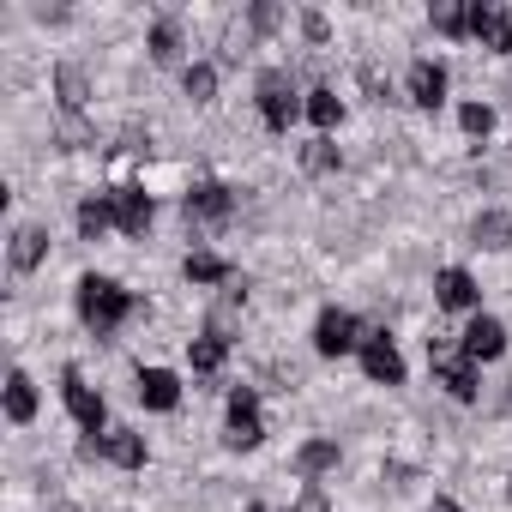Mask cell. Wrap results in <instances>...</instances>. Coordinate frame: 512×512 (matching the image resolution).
<instances>
[{
    "mask_svg": "<svg viewBox=\"0 0 512 512\" xmlns=\"http://www.w3.org/2000/svg\"><path fill=\"white\" fill-rule=\"evenodd\" d=\"M127 314H133V296H127L115 278H97V272H91V278H79V320H85L97 338H109Z\"/></svg>",
    "mask_w": 512,
    "mask_h": 512,
    "instance_id": "obj_1",
    "label": "cell"
},
{
    "mask_svg": "<svg viewBox=\"0 0 512 512\" xmlns=\"http://www.w3.org/2000/svg\"><path fill=\"white\" fill-rule=\"evenodd\" d=\"M308 103L296 97V85H290V73H260V121L272 127V133H290L296 127V115H302Z\"/></svg>",
    "mask_w": 512,
    "mask_h": 512,
    "instance_id": "obj_2",
    "label": "cell"
},
{
    "mask_svg": "<svg viewBox=\"0 0 512 512\" xmlns=\"http://www.w3.org/2000/svg\"><path fill=\"white\" fill-rule=\"evenodd\" d=\"M428 362H434V374H440V386L458 398V404H470L476 398V362L464 356V344L452 350L446 338H428Z\"/></svg>",
    "mask_w": 512,
    "mask_h": 512,
    "instance_id": "obj_3",
    "label": "cell"
},
{
    "mask_svg": "<svg viewBox=\"0 0 512 512\" xmlns=\"http://www.w3.org/2000/svg\"><path fill=\"white\" fill-rule=\"evenodd\" d=\"M235 452H253L266 440V422H260V398H253L247 386L241 392H229V434H223Z\"/></svg>",
    "mask_w": 512,
    "mask_h": 512,
    "instance_id": "obj_4",
    "label": "cell"
},
{
    "mask_svg": "<svg viewBox=\"0 0 512 512\" xmlns=\"http://www.w3.org/2000/svg\"><path fill=\"white\" fill-rule=\"evenodd\" d=\"M314 350H320V356H350V350H362V326H356V314L326 308V314L314 320Z\"/></svg>",
    "mask_w": 512,
    "mask_h": 512,
    "instance_id": "obj_5",
    "label": "cell"
},
{
    "mask_svg": "<svg viewBox=\"0 0 512 512\" xmlns=\"http://www.w3.org/2000/svg\"><path fill=\"white\" fill-rule=\"evenodd\" d=\"M470 37L494 55H512V13L500 7V0H476L470 7Z\"/></svg>",
    "mask_w": 512,
    "mask_h": 512,
    "instance_id": "obj_6",
    "label": "cell"
},
{
    "mask_svg": "<svg viewBox=\"0 0 512 512\" xmlns=\"http://www.w3.org/2000/svg\"><path fill=\"white\" fill-rule=\"evenodd\" d=\"M181 211H187V223H223V217L235 211V193H229L223 181H199V187H187Z\"/></svg>",
    "mask_w": 512,
    "mask_h": 512,
    "instance_id": "obj_7",
    "label": "cell"
},
{
    "mask_svg": "<svg viewBox=\"0 0 512 512\" xmlns=\"http://www.w3.org/2000/svg\"><path fill=\"white\" fill-rule=\"evenodd\" d=\"M61 398H67V410H73V422H79L85 434H103V398L85 386V374H79V368H67V374H61Z\"/></svg>",
    "mask_w": 512,
    "mask_h": 512,
    "instance_id": "obj_8",
    "label": "cell"
},
{
    "mask_svg": "<svg viewBox=\"0 0 512 512\" xmlns=\"http://www.w3.org/2000/svg\"><path fill=\"white\" fill-rule=\"evenodd\" d=\"M362 368H368V380H380V386H404V356H398V344H392L386 332L362 338Z\"/></svg>",
    "mask_w": 512,
    "mask_h": 512,
    "instance_id": "obj_9",
    "label": "cell"
},
{
    "mask_svg": "<svg viewBox=\"0 0 512 512\" xmlns=\"http://www.w3.org/2000/svg\"><path fill=\"white\" fill-rule=\"evenodd\" d=\"M151 217H157V205H151L145 187H115V229L121 235H145Z\"/></svg>",
    "mask_w": 512,
    "mask_h": 512,
    "instance_id": "obj_10",
    "label": "cell"
},
{
    "mask_svg": "<svg viewBox=\"0 0 512 512\" xmlns=\"http://www.w3.org/2000/svg\"><path fill=\"white\" fill-rule=\"evenodd\" d=\"M500 350H506V326H500L494 314H476V320L464 326V356L482 368V362H494Z\"/></svg>",
    "mask_w": 512,
    "mask_h": 512,
    "instance_id": "obj_11",
    "label": "cell"
},
{
    "mask_svg": "<svg viewBox=\"0 0 512 512\" xmlns=\"http://www.w3.org/2000/svg\"><path fill=\"white\" fill-rule=\"evenodd\" d=\"M476 296H482V290H476V278H470L464 266H446V272L434 278V302H440V308H452V314H470V308H476Z\"/></svg>",
    "mask_w": 512,
    "mask_h": 512,
    "instance_id": "obj_12",
    "label": "cell"
},
{
    "mask_svg": "<svg viewBox=\"0 0 512 512\" xmlns=\"http://www.w3.org/2000/svg\"><path fill=\"white\" fill-rule=\"evenodd\" d=\"M91 452H103V458L121 464V470H139V464H145V434H133V428H109V434L91 440Z\"/></svg>",
    "mask_w": 512,
    "mask_h": 512,
    "instance_id": "obj_13",
    "label": "cell"
},
{
    "mask_svg": "<svg viewBox=\"0 0 512 512\" xmlns=\"http://www.w3.org/2000/svg\"><path fill=\"white\" fill-rule=\"evenodd\" d=\"M410 103L416 109H440L446 103V67L440 61H416L410 67Z\"/></svg>",
    "mask_w": 512,
    "mask_h": 512,
    "instance_id": "obj_14",
    "label": "cell"
},
{
    "mask_svg": "<svg viewBox=\"0 0 512 512\" xmlns=\"http://www.w3.org/2000/svg\"><path fill=\"white\" fill-rule=\"evenodd\" d=\"M139 404L175 410V404H181V380H175L169 368H139Z\"/></svg>",
    "mask_w": 512,
    "mask_h": 512,
    "instance_id": "obj_15",
    "label": "cell"
},
{
    "mask_svg": "<svg viewBox=\"0 0 512 512\" xmlns=\"http://www.w3.org/2000/svg\"><path fill=\"white\" fill-rule=\"evenodd\" d=\"M103 229H115V193H91V199L79 205V235L97 241Z\"/></svg>",
    "mask_w": 512,
    "mask_h": 512,
    "instance_id": "obj_16",
    "label": "cell"
},
{
    "mask_svg": "<svg viewBox=\"0 0 512 512\" xmlns=\"http://www.w3.org/2000/svg\"><path fill=\"white\" fill-rule=\"evenodd\" d=\"M223 356H229V338H223L217 326H211L205 338H193V344H187V362H193V374H217V368H223Z\"/></svg>",
    "mask_w": 512,
    "mask_h": 512,
    "instance_id": "obj_17",
    "label": "cell"
},
{
    "mask_svg": "<svg viewBox=\"0 0 512 512\" xmlns=\"http://www.w3.org/2000/svg\"><path fill=\"white\" fill-rule=\"evenodd\" d=\"M43 253H49V235L43 229H13V272H37L43 266Z\"/></svg>",
    "mask_w": 512,
    "mask_h": 512,
    "instance_id": "obj_18",
    "label": "cell"
},
{
    "mask_svg": "<svg viewBox=\"0 0 512 512\" xmlns=\"http://www.w3.org/2000/svg\"><path fill=\"white\" fill-rule=\"evenodd\" d=\"M7 416H13V422H31V416H37V386H31L25 368L7 374Z\"/></svg>",
    "mask_w": 512,
    "mask_h": 512,
    "instance_id": "obj_19",
    "label": "cell"
},
{
    "mask_svg": "<svg viewBox=\"0 0 512 512\" xmlns=\"http://www.w3.org/2000/svg\"><path fill=\"white\" fill-rule=\"evenodd\" d=\"M470 235H476V247H488V253H500V247H512V217H506V211H482Z\"/></svg>",
    "mask_w": 512,
    "mask_h": 512,
    "instance_id": "obj_20",
    "label": "cell"
},
{
    "mask_svg": "<svg viewBox=\"0 0 512 512\" xmlns=\"http://www.w3.org/2000/svg\"><path fill=\"white\" fill-rule=\"evenodd\" d=\"M187 284H229V260L223 253H187Z\"/></svg>",
    "mask_w": 512,
    "mask_h": 512,
    "instance_id": "obj_21",
    "label": "cell"
},
{
    "mask_svg": "<svg viewBox=\"0 0 512 512\" xmlns=\"http://www.w3.org/2000/svg\"><path fill=\"white\" fill-rule=\"evenodd\" d=\"M308 121H314L320 133H332V127L344 121V103H338V91H326V85H320V91H308Z\"/></svg>",
    "mask_w": 512,
    "mask_h": 512,
    "instance_id": "obj_22",
    "label": "cell"
},
{
    "mask_svg": "<svg viewBox=\"0 0 512 512\" xmlns=\"http://www.w3.org/2000/svg\"><path fill=\"white\" fill-rule=\"evenodd\" d=\"M338 464V440H308L302 452H296V470L302 476H320V470H332Z\"/></svg>",
    "mask_w": 512,
    "mask_h": 512,
    "instance_id": "obj_23",
    "label": "cell"
},
{
    "mask_svg": "<svg viewBox=\"0 0 512 512\" xmlns=\"http://www.w3.org/2000/svg\"><path fill=\"white\" fill-rule=\"evenodd\" d=\"M181 91H187L193 103H211V91H217V67H211V61H193V67L181 73Z\"/></svg>",
    "mask_w": 512,
    "mask_h": 512,
    "instance_id": "obj_24",
    "label": "cell"
},
{
    "mask_svg": "<svg viewBox=\"0 0 512 512\" xmlns=\"http://www.w3.org/2000/svg\"><path fill=\"white\" fill-rule=\"evenodd\" d=\"M302 169H308V175H332V169H338V145L320 133L314 145H302Z\"/></svg>",
    "mask_w": 512,
    "mask_h": 512,
    "instance_id": "obj_25",
    "label": "cell"
},
{
    "mask_svg": "<svg viewBox=\"0 0 512 512\" xmlns=\"http://www.w3.org/2000/svg\"><path fill=\"white\" fill-rule=\"evenodd\" d=\"M181 55V31H175V19H157L151 25V61H175Z\"/></svg>",
    "mask_w": 512,
    "mask_h": 512,
    "instance_id": "obj_26",
    "label": "cell"
},
{
    "mask_svg": "<svg viewBox=\"0 0 512 512\" xmlns=\"http://www.w3.org/2000/svg\"><path fill=\"white\" fill-rule=\"evenodd\" d=\"M428 19H434L440 37H470V7H434Z\"/></svg>",
    "mask_w": 512,
    "mask_h": 512,
    "instance_id": "obj_27",
    "label": "cell"
},
{
    "mask_svg": "<svg viewBox=\"0 0 512 512\" xmlns=\"http://www.w3.org/2000/svg\"><path fill=\"white\" fill-rule=\"evenodd\" d=\"M55 91H61L67 109H79V103H85V73H79V67H61V73H55Z\"/></svg>",
    "mask_w": 512,
    "mask_h": 512,
    "instance_id": "obj_28",
    "label": "cell"
},
{
    "mask_svg": "<svg viewBox=\"0 0 512 512\" xmlns=\"http://www.w3.org/2000/svg\"><path fill=\"white\" fill-rule=\"evenodd\" d=\"M458 121H464V133H470V139H488L494 109H488V103H464V109H458Z\"/></svg>",
    "mask_w": 512,
    "mask_h": 512,
    "instance_id": "obj_29",
    "label": "cell"
},
{
    "mask_svg": "<svg viewBox=\"0 0 512 512\" xmlns=\"http://www.w3.org/2000/svg\"><path fill=\"white\" fill-rule=\"evenodd\" d=\"M302 31H308V43H326V37H332L326 13H302Z\"/></svg>",
    "mask_w": 512,
    "mask_h": 512,
    "instance_id": "obj_30",
    "label": "cell"
},
{
    "mask_svg": "<svg viewBox=\"0 0 512 512\" xmlns=\"http://www.w3.org/2000/svg\"><path fill=\"white\" fill-rule=\"evenodd\" d=\"M296 512H332V500H326V488H308V494L296 500Z\"/></svg>",
    "mask_w": 512,
    "mask_h": 512,
    "instance_id": "obj_31",
    "label": "cell"
},
{
    "mask_svg": "<svg viewBox=\"0 0 512 512\" xmlns=\"http://www.w3.org/2000/svg\"><path fill=\"white\" fill-rule=\"evenodd\" d=\"M278 19H284L278 7H253V31H278Z\"/></svg>",
    "mask_w": 512,
    "mask_h": 512,
    "instance_id": "obj_32",
    "label": "cell"
},
{
    "mask_svg": "<svg viewBox=\"0 0 512 512\" xmlns=\"http://www.w3.org/2000/svg\"><path fill=\"white\" fill-rule=\"evenodd\" d=\"M428 512H458V506H452V500H434V506H428Z\"/></svg>",
    "mask_w": 512,
    "mask_h": 512,
    "instance_id": "obj_33",
    "label": "cell"
},
{
    "mask_svg": "<svg viewBox=\"0 0 512 512\" xmlns=\"http://www.w3.org/2000/svg\"><path fill=\"white\" fill-rule=\"evenodd\" d=\"M247 512H266V506H247Z\"/></svg>",
    "mask_w": 512,
    "mask_h": 512,
    "instance_id": "obj_34",
    "label": "cell"
}]
</instances>
